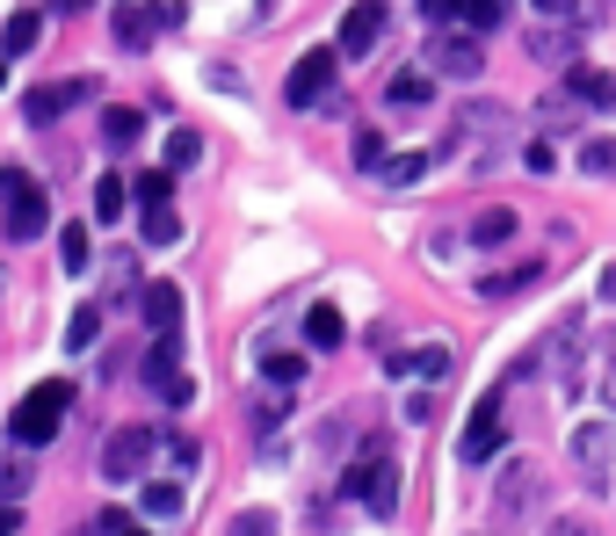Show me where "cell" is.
<instances>
[{
    "label": "cell",
    "mask_w": 616,
    "mask_h": 536,
    "mask_svg": "<svg viewBox=\"0 0 616 536\" xmlns=\"http://www.w3.org/2000/svg\"><path fill=\"white\" fill-rule=\"evenodd\" d=\"M421 15L436 22V30H450V22H464V0H421Z\"/></svg>",
    "instance_id": "obj_36"
},
{
    "label": "cell",
    "mask_w": 616,
    "mask_h": 536,
    "mask_svg": "<svg viewBox=\"0 0 616 536\" xmlns=\"http://www.w3.org/2000/svg\"><path fill=\"white\" fill-rule=\"evenodd\" d=\"M109 297H102V305H139V291H145V283H139V261H131V254H109Z\"/></svg>",
    "instance_id": "obj_15"
},
{
    "label": "cell",
    "mask_w": 616,
    "mask_h": 536,
    "mask_svg": "<svg viewBox=\"0 0 616 536\" xmlns=\"http://www.w3.org/2000/svg\"><path fill=\"white\" fill-rule=\"evenodd\" d=\"M544 536H602V529H595V522H587V515H559V522H551Z\"/></svg>",
    "instance_id": "obj_38"
},
{
    "label": "cell",
    "mask_w": 616,
    "mask_h": 536,
    "mask_svg": "<svg viewBox=\"0 0 616 536\" xmlns=\"http://www.w3.org/2000/svg\"><path fill=\"white\" fill-rule=\"evenodd\" d=\"M537 117H544V131H581V102H573V95H544V109H537Z\"/></svg>",
    "instance_id": "obj_27"
},
{
    "label": "cell",
    "mask_w": 616,
    "mask_h": 536,
    "mask_svg": "<svg viewBox=\"0 0 616 536\" xmlns=\"http://www.w3.org/2000/svg\"><path fill=\"white\" fill-rule=\"evenodd\" d=\"M131 189H139V210H153V204H175V167H153V174H139Z\"/></svg>",
    "instance_id": "obj_25"
},
{
    "label": "cell",
    "mask_w": 616,
    "mask_h": 536,
    "mask_svg": "<svg viewBox=\"0 0 616 536\" xmlns=\"http://www.w3.org/2000/svg\"><path fill=\"white\" fill-rule=\"evenodd\" d=\"M22 493H30V471H22V464L0 471V501H22Z\"/></svg>",
    "instance_id": "obj_41"
},
{
    "label": "cell",
    "mask_w": 616,
    "mask_h": 536,
    "mask_svg": "<svg viewBox=\"0 0 616 536\" xmlns=\"http://www.w3.org/2000/svg\"><path fill=\"white\" fill-rule=\"evenodd\" d=\"M262 8H268V0H262Z\"/></svg>",
    "instance_id": "obj_48"
},
{
    "label": "cell",
    "mask_w": 616,
    "mask_h": 536,
    "mask_svg": "<svg viewBox=\"0 0 616 536\" xmlns=\"http://www.w3.org/2000/svg\"><path fill=\"white\" fill-rule=\"evenodd\" d=\"M508 240H515V210L508 204H493V210L472 218V247H508Z\"/></svg>",
    "instance_id": "obj_17"
},
{
    "label": "cell",
    "mask_w": 616,
    "mask_h": 536,
    "mask_svg": "<svg viewBox=\"0 0 616 536\" xmlns=\"http://www.w3.org/2000/svg\"><path fill=\"white\" fill-rule=\"evenodd\" d=\"M602 297H609V305H616V261H609V269H602Z\"/></svg>",
    "instance_id": "obj_43"
},
{
    "label": "cell",
    "mask_w": 616,
    "mask_h": 536,
    "mask_svg": "<svg viewBox=\"0 0 616 536\" xmlns=\"http://www.w3.org/2000/svg\"><path fill=\"white\" fill-rule=\"evenodd\" d=\"M428 73H436V80H479V73H486V52H479V36H464L458 22H450V30H436Z\"/></svg>",
    "instance_id": "obj_7"
},
{
    "label": "cell",
    "mask_w": 616,
    "mask_h": 536,
    "mask_svg": "<svg viewBox=\"0 0 616 536\" xmlns=\"http://www.w3.org/2000/svg\"><path fill=\"white\" fill-rule=\"evenodd\" d=\"M428 95H436V73H399V80L385 87V102H392V109H421Z\"/></svg>",
    "instance_id": "obj_20"
},
{
    "label": "cell",
    "mask_w": 616,
    "mask_h": 536,
    "mask_svg": "<svg viewBox=\"0 0 616 536\" xmlns=\"http://www.w3.org/2000/svg\"><path fill=\"white\" fill-rule=\"evenodd\" d=\"M529 283H544V261H515L508 276H486V283H479V297H486V305H501V297L529 291Z\"/></svg>",
    "instance_id": "obj_14"
},
{
    "label": "cell",
    "mask_w": 616,
    "mask_h": 536,
    "mask_svg": "<svg viewBox=\"0 0 616 536\" xmlns=\"http://www.w3.org/2000/svg\"><path fill=\"white\" fill-rule=\"evenodd\" d=\"M117 536H153V529H131V522H123V529H117Z\"/></svg>",
    "instance_id": "obj_46"
},
{
    "label": "cell",
    "mask_w": 616,
    "mask_h": 536,
    "mask_svg": "<svg viewBox=\"0 0 616 536\" xmlns=\"http://www.w3.org/2000/svg\"><path fill=\"white\" fill-rule=\"evenodd\" d=\"M385 22H392V8H385V0H355L349 15H341L334 52H341V58H370L377 44H385Z\"/></svg>",
    "instance_id": "obj_8"
},
{
    "label": "cell",
    "mask_w": 616,
    "mask_h": 536,
    "mask_svg": "<svg viewBox=\"0 0 616 536\" xmlns=\"http://www.w3.org/2000/svg\"><path fill=\"white\" fill-rule=\"evenodd\" d=\"M581 174L609 182V174H616V139H587V145H581Z\"/></svg>",
    "instance_id": "obj_31"
},
{
    "label": "cell",
    "mask_w": 616,
    "mask_h": 536,
    "mask_svg": "<svg viewBox=\"0 0 616 536\" xmlns=\"http://www.w3.org/2000/svg\"><path fill=\"white\" fill-rule=\"evenodd\" d=\"M529 8H537V15H551V22H573V15H581L573 0H529Z\"/></svg>",
    "instance_id": "obj_42"
},
{
    "label": "cell",
    "mask_w": 616,
    "mask_h": 536,
    "mask_svg": "<svg viewBox=\"0 0 616 536\" xmlns=\"http://www.w3.org/2000/svg\"><path fill=\"white\" fill-rule=\"evenodd\" d=\"M226 536H276V515H262V507H246V515H232Z\"/></svg>",
    "instance_id": "obj_34"
},
{
    "label": "cell",
    "mask_w": 616,
    "mask_h": 536,
    "mask_svg": "<svg viewBox=\"0 0 616 536\" xmlns=\"http://www.w3.org/2000/svg\"><path fill=\"white\" fill-rule=\"evenodd\" d=\"M283 414H290V406H283V398H268L262 414H254V435H276V428H283Z\"/></svg>",
    "instance_id": "obj_39"
},
{
    "label": "cell",
    "mask_w": 616,
    "mask_h": 536,
    "mask_svg": "<svg viewBox=\"0 0 616 536\" xmlns=\"http://www.w3.org/2000/svg\"><path fill=\"white\" fill-rule=\"evenodd\" d=\"M537 501H544V464H501V479H493V515H501V529L508 522H529L537 515Z\"/></svg>",
    "instance_id": "obj_4"
},
{
    "label": "cell",
    "mask_w": 616,
    "mask_h": 536,
    "mask_svg": "<svg viewBox=\"0 0 616 536\" xmlns=\"http://www.w3.org/2000/svg\"><path fill=\"white\" fill-rule=\"evenodd\" d=\"M123 218V174H102L95 182V226H117Z\"/></svg>",
    "instance_id": "obj_28"
},
{
    "label": "cell",
    "mask_w": 616,
    "mask_h": 536,
    "mask_svg": "<svg viewBox=\"0 0 616 536\" xmlns=\"http://www.w3.org/2000/svg\"><path fill=\"white\" fill-rule=\"evenodd\" d=\"M355 160H363V167H385V139H377V131H355Z\"/></svg>",
    "instance_id": "obj_37"
},
{
    "label": "cell",
    "mask_w": 616,
    "mask_h": 536,
    "mask_svg": "<svg viewBox=\"0 0 616 536\" xmlns=\"http://www.w3.org/2000/svg\"><path fill=\"white\" fill-rule=\"evenodd\" d=\"M508 8H515V0H464V22L486 36V30H501V22H508Z\"/></svg>",
    "instance_id": "obj_32"
},
{
    "label": "cell",
    "mask_w": 616,
    "mask_h": 536,
    "mask_svg": "<svg viewBox=\"0 0 616 536\" xmlns=\"http://www.w3.org/2000/svg\"><path fill=\"white\" fill-rule=\"evenodd\" d=\"M565 457H573V471H581V485L587 493H609V471H616V420H581V428L565 435Z\"/></svg>",
    "instance_id": "obj_2"
},
{
    "label": "cell",
    "mask_w": 616,
    "mask_h": 536,
    "mask_svg": "<svg viewBox=\"0 0 616 536\" xmlns=\"http://www.w3.org/2000/svg\"><path fill=\"white\" fill-rule=\"evenodd\" d=\"M565 95L581 109H595V117H616V73H602V66H581V58H573V66H565Z\"/></svg>",
    "instance_id": "obj_10"
},
{
    "label": "cell",
    "mask_w": 616,
    "mask_h": 536,
    "mask_svg": "<svg viewBox=\"0 0 616 536\" xmlns=\"http://www.w3.org/2000/svg\"><path fill=\"white\" fill-rule=\"evenodd\" d=\"M529 52H537V66H573V58H581V52H573V30H537V36H529Z\"/></svg>",
    "instance_id": "obj_18"
},
{
    "label": "cell",
    "mask_w": 616,
    "mask_h": 536,
    "mask_svg": "<svg viewBox=\"0 0 616 536\" xmlns=\"http://www.w3.org/2000/svg\"><path fill=\"white\" fill-rule=\"evenodd\" d=\"M262 370H268L276 384H298V378H305V355H262Z\"/></svg>",
    "instance_id": "obj_35"
},
{
    "label": "cell",
    "mask_w": 616,
    "mask_h": 536,
    "mask_svg": "<svg viewBox=\"0 0 616 536\" xmlns=\"http://www.w3.org/2000/svg\"><path fill=\"white\" fill-rule=\"evenodd\" d=\"M602 398H609V406H616V363L602 370Z\"/></svg>",
    "instance_id": "obj_44"
},
{
    "label": "cell",
    "mask_w": 616,
    "mask_h": 536,
    "mask_svg": "<svg viewBox=\"0 0 616 536\" xmlns=\"http://www.w3.org/2000/svg\"><path fill=\"white\" fill-rule=\"evenodd\" d=\"M196 160H204V139H196V131H189V123H175V131H167V167H196Z\"/></svg>",
    "instance_id": "obj_30"
},
{
    "label": "cell",
    "mask_w": 616,
    "mask_h": 536,
    "mask_svg": "<svg viewBox=\"0 0 616 536\" xmlns=\"http://www.w3.org/2000/svg\"><path fill=\"white\" fill-rule=\"evenodd\" d=\"M22 529V522H15V507H0V536H15Z\"/></svg>",
    "instance_id": "obj_45"
},
{
    "label": "cell",
    "mask_w": 616,
    "mask_h": 536,
    "mask_svg": "<svg viewBox=\"0 0 616 536\" xmlns=\"http://www.w3.org/2000/svg\"><path fill=\"white\" fill-rule=\"evenodd\" d=\"M58 261H66V276H88V261H95L88 226H66V232H58Z\"/></svg>",
    "instance_id": "obj_21"
},
{
    "label": "cell",
    "mask_w": 616,
    "mask_h": 536,
    "mask_svg": "<svg viewBox=\"0 0 616 536\" xmlns=\"http://www.w3.org/2000/svg\"><path fill=\"white\" fill-rule=\"evenodd\" d=\"M377 174H385V189H414V182L428 174V153H392Z\"/></svg>",
    "instance_id": "obj_24"
},
{
    "label": "cell",
    "mask_w": 616,
    "mask_h": 536,
    "mask_svg": "<svg viewBox=\"0 0 616 536\" xmlns=\"http://www.w3.org/2000/svg\"><path fill=\"white\" fill-rule=\"evenodd\" d=\"M139 131H145L139 109H102V139L117 145V153H123V145H139Z\"/></svg>",
    "instance_id": "obj_22"
},
{
    "label": "cell",
    "mask_w": 616,
    "mask_h": 536,
    "mask_svg": "<svg viewBox=\"0 0 616 536\" xmlns=\"http://www.w3.org/2000/svg\"><path fill=\"white\" fill-rule=\"evenodd\" d=\"M73 406V384L66 378H52V384H36L30 398H22L15 406V420H8V435H15L22 450H44V442H52L58 435V414H66Z\"/></svg>",
    "instance_id": "obj_3"
},
{
    "label": "cell",
    "mask_w": 616,
    "mask_h": 536,
    "mask_svg": "<svg viewBox=\"0 0 616 536\" xmlns=\"http://www.w3.org/2000/svg\"><path fill=\"white\" fill-rule=\"evenodd\" d=\"M95 333H102V305H80V311H73V327H66V348H73V355H88Z\"/></svg>",
    "instance_id": "obj_26"
},
{
    "label": "cell",
    "mask_w": 616,
    "mask_h": 536,
    "mask_svg": "<svg viewBox=\"0 0 616 536\" xmlns=\"http://www.w3.org/2000/svg\"><path fill=\"white\" fill-rule=\"evenodd\" d=\"M153 30H160V15H145V8H117V44H123V52H145Z\"/></svg>",
    "instance_id": "obj_19"
},
{
    "label": "cell",
    "mask_w": 616,
    "mask_h": 536,
    "mask_svg": "<svg viewBox=\"0 0 616 536\" xmlns=\"http://www.w3.org/2000/svg\"><path fill=\"white\" fill-rule=\"evenodd\" d=\"M145 515H160V522L182 515V485L175 479H153V485H145Z\"/></svg>",
    "instance_id": "obj_33"
},
{
    "label": "cell",
    "mask_w": 616,
    "mask_h": 536,
    "mask_svg": "<svg viewBox=\"0 0 616 536\" xmlns=\"http://www.w3.org/2000/svg\"><path fill=\"white\" fill-rule=\"evenodd\" d=\"M36 36H44V22H36L30 8H22V15H8V30H0V58H30Z\"/></svg>",
    "instance_id": "obj_16"
},
{
    "label": "cell",
    "mask_w": 616,
    "mask_h": 536,
    "mask_svg": "<svg viewBox=\"0 0 616 536\" xmlns=\"http://www.w3.org/2000/svg\"><path fill=\"white\" fill-rule=\"evenodd\" d=\"M0 87H8V58H0Z\"/></svg>",
    "instance_id": "obj_47"
},
{
    "label": "cell",
    "mask_w": 616,
    "mask_h": 536,
    "mask_svg": "<svg viewBox=\"0 0 616 536\" xmlns=\"http://www.w3.org/2000/svg\"><path fill=\"white\" fill-rule=\"evenodd\" d=\"M139 226H145V240H153V247H175V240H182V218H175V204H153V210H139Z\"/></svg>",
    "instance_id": "obj_23"
},
{
    "label": "cell",
    "mask_w": 616,
    "mask_h": 536,
    "mask_svg": "<svg viewBox=\"0 0 616 536\" xmlns=\"http://www.w3.org/2000/svg\"><path fill=\"white\" fill-rule=\"evenodd\" d=\"M334 58H341V52H305L298 66H290V80H283V102H290V109H312L319 95L334 87Z\"/></svg>",
    "instance_id": "obj_9"
},
{
    "label": "cell",
    "mask_w": 616,
    "mask_h": 536,
    "mask_svg": "<svg viewBox=\"0 0 616 536\" xmlns=\"http://www.w3.org/2000/svg\"><path fill=\"white\" fill-rule=\"evenodd\" d=\"M139 311H145V327H153V333H175L182 327V291H175V283H145Z\"/></svg>",
    "instance_id": "obj_12"
},
{
    "label": "cell",
    "mask_w": 616,
    "mask_h": 536,
    "mask_svg": "<svg viewBox=\"0 0 616 536\" xmlns=\"http://www.w3.org/2000/svg\"><path fill=\"white\" fill-rule=\"evenodd\" d=\"M80 102H95V80L30 87V95H22V117H30V123H52V117H66V109H80Z\"/></svg>",
    "instance_id": "obj_11"
},
{
    "label": "cell",
    "mask_w": 616,
    "mask_h": 536,
    "mask_svg": "<svg viewBox=\"0 0 616 536\" xmlns=\"http://www.w3.org/2000/svg\"><path fill=\"white\" fill-rule=\"evenodd\" d=\"M305 341H312V348H327V355H334V348L349 341V319H341L334 305H312V311H305Z\"/></svg>",
    "instance_id": "obj_13"
},
{
    "label": "cell",
    "mask_w": 616,
    "mask_h": 536,
    "mask_svg": "<svg viewBox=\"0 0 616 536\" xmlns=\"http://www.w3.org/2000/svg\"><path fill=\"white\" fill-rule=\"evenodd\" d=\"M414 370H421L428 384H450V370H458V355H450V341H436V348H414Z\"/></svg>",
    "instance_id": "obj_29"
},
{
    "label": "cell",
    "mask_w": 616,
    "mask_h": 536,
    "mask_svg": "<svg viewBox=\"0 0 616 536\" xmlns=\"http://www.w3.org/2000/svg\"><path fill=\"white\" fill-rule=\"evenodd\" d=\"M501 442H508L501 392H486V398L472 406V420H464V435H458V457H464V464H493V457H501Z\"/></svg>",
    "instance_id": "obj_6"
},
{
    "label": "cell",
    "mask_w": 616,
    "mask_h": 536,
    "mask_svg": "<svg viewBox=\"0 0 616 536\" xmlns=\"http://www.w3.org/2000/svg\"><path fill=\"white\" fill-rule=\"evenodd\" d=\"M0 226L8 240H44L52 226V196L30 182V167H0Z\"/></svg>",
    "instance_id": "obj_1"
},
{
    "label": "cell",
    "mask_w": 616,
    "mask_h": 536,
    "mask_svg": "<svg viewBox=\"0 0 616 536\" xmlns=\"http://www.w3.org/2000/svg\"><path fill=\"white\" fill-rule=\"evenodd\" d=\"M153 450H160L153 428H117V435L102 442V479H109V485H131L139 471H153Z\"/></svg>",
    "instance_id": "obj_5"
},
{
    "label": "cell",
    "mask_w": 616,
    "mask_h": 536,
    "mask_svg": "<svg viewBox=\"0 0 616 536\" xmlns=\"http://www.w3.org/2000/svg\"><path fill=\"white\" fill-rule=\"evenodd\" d=\"M529 174H551V167H559V153H551V139H537V145H529Z\"/></svg>",
    "instance_id": "obj_40"
}]
</instances>
